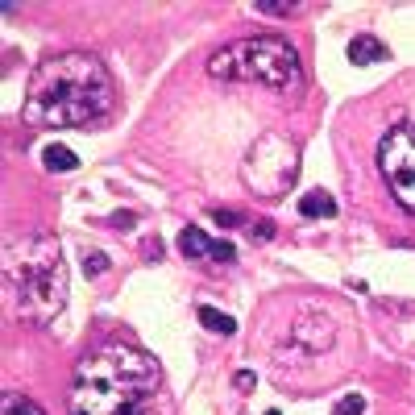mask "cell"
<instances>
[{
  "mask_svg": "<svg viewBox=\"0 0 415 415\" xmlns=\"http://www.w3.org/2000/svg\"><path fill=\"white\" fill-rule=\"evenodd\" d=\"M71 415H166L162 369L133 345H100L79 357L71 378Z\"/></svg>",
  "mask_w": 415,
  "mask_h": 415,
  "instance_id": "1",
  "label": "cell"
},
{
  "mask_svg": "<svg viewBox=\"0 0 415 415\" xmlns=\"http://www.w3.org/2000/svg\"><path fill=\"white\" fill-rule=\"evenodd\" d=\"M112 75L88 50H62L29 75L21 117L34 129H88L112 112Z\"/></svg>",
  "mask_w": 415,
  "mask_h": 415,
  "instance_id": "2",
  "label": "cell"
},
{
  "mask_svg": "<svg viewBox=\"0 0 415 415\" xmlns=\"http://www.w3.org/2000/svg\"><path fill=\"white\" fill-rule=\"evenodd\" d=\"M4 308L8 316L46 328L67 308L62 249L46 232H17L4 245Z\"/></svg>",
  "mask_w": 415,
  "mask_h": 415,
  "instance_id": "3",
  "label": "cell"
},
{
  "mask_svg": "<svg viewBox=\"0 0 415 415\" xmlns=\"http://www.w3.org/2000/svg\"><path fill=\"white\" fill-rule=\"evenodd\" d=\"M208 75L212 79H237V84H262V88H275L286 92L299 84V54L286 38L275 34H262V38H245V42H232V46L216 50L208 58Z\"/></svg>",
  "mask_w": 415,
  "mask_h": 415,
  "instance_id": "4",
  "label": "cell"
},
{
  "mask_svg": "<svg viewBox=\"0 0 415 415\" xmlns=\"http://www.w3.org/2000/svg\"><path fill=\"white\" fill-rule=\"evenodd\" d=\"M241 175H245V183L258 199H278V195H286V187L299 175V150L282 133H262L249 145V154L241 162Z\"/></svg>",
  "mask_w": 415,
  "mask_h": 415,
  "instance_id": "5",
  "label": "cell"
},
{
  "mask_svg": "<svg viewBox=\"0 0 415 415\" xmlns=\"http://www.w3.org/2000/svg\"><path fill=\"white\" fill-rule=\"evenodd\" d=\"M378 171L390 183L395 199L415 216V125L403 121L378 141Z\"/></svg>",
  "mask_w": 415,
  "mask_h": 415,
  "instance_id": "6",
  "label": "cell"
},
{
  "mask_svg": "<svg viewBox=\"0 0 415 415\" xmlns=\"http://www.w3.org/2000/svg\"><path fill=\"white\" fill-rule=\"evenodd\" d=\"M390 58V50L382 46L378 38H353L349 42V62H357V67H369V62H386Z\"/></svg>",
  "mask_w": 415,
  "mask_h": 415,
  "instance_id": "7",
  "label": "cell"
},
{
  "mask_svg": "<svg viewBox=\"0 0 415 415\" xmlns=\"http://www.w3.org/2000/svg\"><path fill=\"white\" fill-rule=\"evenodd\" d=\"M336 212V199L328 195V191H303V199H299V216H312V220H320V216H332Z\"/></svg>",
  "mask_w": 415,
  "mask_h": 415,
  "instance_id": "8",
  "label": "cell"
},
{
  "mask_svg": "<svg viewBox=\"0 0 415 415\" xmlns=\"http://www.w3.org/2000/svg\"><path fill=\"white\" fill-rule=\"evenodd\" d=\"M179 249H183L187 258H208V253H212V241L204 237V229L187 225V229L179 232Z\"/></svg>",
  "mask_w": 415,
  "mask_h": 415,
  "instance_id": "9",
  "label": "cell"
},
{
  "mask_svg": "<svg viewBox=\"0 0 415 415\" xmlns=\"http://www.w3.org/2000/svg\"><path fill=\"white\" fill-rule=\"evenodd\" d=\"M199 324H204L208 332H225V336H232V332H237V320H232V316H225L220 308H199Z\"/></svg>",
  "mask_w": 415,
  "mask_h": 415,
  "instance_id": "10",
  "label": "cell"
},
{
  "mask_svg": "<svg viewBox=\"0 0 415 415\" xmlns=\"http://www.w3.org/2000/svg\"><path fill=\"white\" fill-rule=\"evenodd\" d=\"M42 162H46V171H75L79 166V158L71 150H62V145H46L42 150Z\"/></svg>",
  "mask_w": 415,
  "mask_h": 415,
  "instance_id": "11",
  "label": "cell"
},
{
  "mask_svg": "<svg viewBox=\"0 0 415 415\" xmlns=\"http://www.w3.org/2000/svg\"><path fill=\"white\" fill-rule=\"evenodd\" d=\"M4 415H46L34 399H21V395H4Z\"/></svg>",
  "mask_w": 415,
  "mask_h": 415,
  "instance_id": "12",
  "label": "cell"
},
{
  "mask_svg": "<svg viewBox=\"0 0 415 415\" xmlns=\"http://www.w3.org/2000/svg\"><path fill=\"white\" fill-rule=\"evenodd\" d=\"M366 411V399L362 395H345V399H336V407H332V415H362Z\"/></svg>",
  "mask_w": 415,
  "mask_h": 415,
  "instance_id": "13",
  "label": "cell"
},
{
  "mask_svg": "<svg viewBox=\"0 0 415 415\" xmlns=\"http://www.w3.org/2000/svg\"><path fill=\"white\" fill-rule=\"evenodd\" d=\"M291 8H295L291 0H258L253 4V13H266V17H286Z\"/></svg>",
  "mask_w": 415,
  "mask_h": 415,
  "instance_id": "14",
  "label": "cell"
},
{
  "mask_svg": "<svg viewBox=\"0 0 415 415\" xmlns=\"http://www.w3.org/2000/svg\"><path fill=\"white\" fill-rule=\"evenodd\" d=\"M84 270H88V275H104V270H108V258H104V253H88V258H84Z\"/></svg>",
  "mask_w": 415,
  "mask_h": 415,
  "instance_id": "15",
  "label": "cell"
},
{
  "mask_svg": "<svg viewBox=\"0 0 415 415\" xmlns=\"http://www.w3.org/2000/svg\"><path fill=\"white\" fill-rule=\"evenodd\" d=\"M212 258H216V262H232V258H237V249H232L229 241H212Z\"/></svg>",
  "mask_w": 415,
  "mask_h": 415,
  "instance_id": "16",
  "label": "cell"
},
{
  "mask_svg": "<svg viewBox=\"0 0 415 415\" xmlns=\"http://www.w3.org/2000/svg\"><path fill=\"white\" fill-rule=\"evenodd\" d=\"M216 225H225V229H232V225H241V212H216Z\"/></svg>",
  "mask_w": 415,
  "mask_h": 415,
  "instance_id": "17",
  "label": "cell"
},
{
  "mask_svg": "<svg viewBox=\"0 0 415 415\" xmlns=\"http://www.w3.org/2000/svg\"><path fill=\"white\" fill-rule=\"evenodd\" d=\"M237 386H241V390H249V386H253V374H249V369H241V374H237Z\"/></svg>",
  "mask_w": 415,
  "mask_h": 415,
  "instance_id": "18",
  "label": "cell"
},
{
  "mask_svg": "<svg viewBox=\"0 0 415 415\" xmlns=\"http://www.w3.org/2000/svg\"><path fill=\"white\" fill-rule=\"evenodd\" d=\"M253 237H275V225H253Z\"/></svg>",
  "mask_w": 415,
  "mask_h": 415,
  "instance_id": "19",
  "label": "cell"
}]
</instances>
